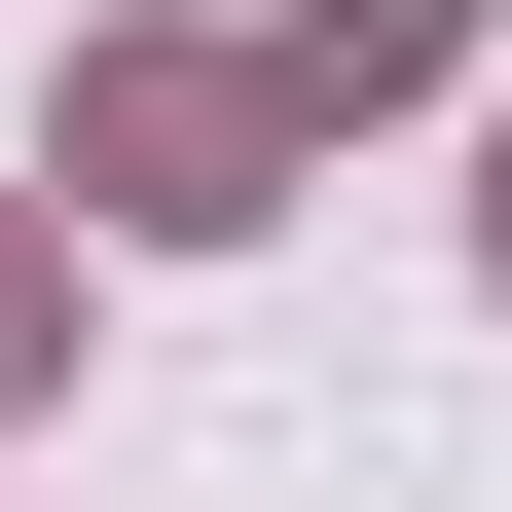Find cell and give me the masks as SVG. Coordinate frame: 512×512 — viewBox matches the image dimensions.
Wrapping results in <instances>:
<instances>
[{"label": "cell", "mask_w": 512, "mask_h": 512, "mask_svg": "<svg viewBox=\"0 0 512 512\" xmlns=\"http://www.w3.org/2000/svg\"><path fill=\"white\" fill-rule=\"evenodd\" d=\"M110 183L147 220H256V74H110Z\"/></svg>", "instance_id": "obj_1"}]
</instances>
